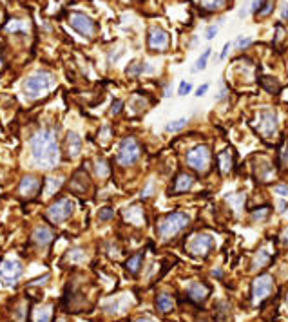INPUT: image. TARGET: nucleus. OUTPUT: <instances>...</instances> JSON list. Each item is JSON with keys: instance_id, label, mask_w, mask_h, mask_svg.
I'll use <instances>...</instances> for the list:
<instances>
[{"instance_id": "5", "label": "nucleus", "mask_w": 288, "mask_h": 322, "mask_svg": "<svg viewBox=\"0 0 288 322\" xmlns=\"http://www.w3.org/2000/svg\"><path fill=\"white\" fill-rule=\"evenodd\" d=\"M140 158V145L135 138H125L122 143H120V150H118V163L124 165V167H129V165L136 163Z\"/></svg>"}, {"instance_id": "10", "label": "nucleus", "mask_w": 288, "mask_h": 322, "mask_svg": "<svg viewBox=\"0 0 288 322\" xmlns=\"http://www.w3.org/2000/svg\"><path fill=\"white\" fill-rule=\"evenodd\" d=\"M274 290V279L270 275H261L254 281V286H252V295H254V303L259 304L261 301L269 297L270 293Z\"/></svg>"}, {"instance_id": "26", "label": "nucleus", "mask_w": 288, "mask_h": 322, "mask_svg": "<svg viewBox=\"0 0 288 322\" xmlns=\"http://www.w3.org/2000/svg\"><path fill=\"white\" fill-rule=\"evenodd\" d=\"M5 33H13V31H27V24H25L24 20H11L9 24L4 27Z\"/></svg>"}, {"instance_id": "44", "label": "nucleus", "mask_w": 288, "mask_h": 322, "mask_svg": "<svg viewBox=\"0 0 288 322\" xmlns=\"http://www.w3.org/2000/svg\"><path fill=\"white\" fill-rule=\"evenodd\" d=\"M225 95H227V91L221 89V91H219V95H218V100H223V98H225Z\"/></svg>"}, {"instance_id": "46", "label": "nucleus", "mask_w": 288, "mask_h": 322, "mask_svg": "<svg viewBox=\"0 0 288 322\" xmlns=\"http://www.w3.org/2000/svg\"><path fill=\"white\" fill-rule=\"evenodd\" d=\"M283 18H288V5H285V9H283Z\"/></svg>"}, {"instance_id": "2", "label": "nucleus", "mask_w": 288, "mask_h": 322, "mask_svg": "<svg viewBox=\"0 0 288 322\" xmlns=\"http://www.w3.org/2000/svg\"><path fill=\"white\" fill-rule=\"evenodd\" d=\"M56 85V78L47 71H38L35 75H31L22 85V91L27 98H40L47 91H51Z\"/></svg>"}, {"instance_id": "47", "label": "nucleus", "mask_w": 288, "mask_h": 322, "mask_svg": "<svg viewBox=\"0 0 288 322\" xmlns=\"http://www.w3.org/2000/svg\"><path fill=\"white\" fill-rule=\"evenodd\" d=\"M136 322H156V321H152V319H138Z\"/></svg>"}, {"instance_id": "31", "label": "nucleus", "mask_w": 288, "mask_h": 322, "mask_svg": "<svg viewBox=\"0 0 288 322\" xmlns=\"http://www.w3.org/2000/svg\"><path fill=\"white\" fill-rule=\"evenodd\" d=\"M96 174H98L100 178H107L109 176V165L105 163V161H98V165H96Z\"/></svg>"}, {"instance_id": "9", "label": "nucleus", "mask_w": 288, "mask_h": 322, "mask_svg": "<svg viewBox=\"0 0 288 322\" xmlns=\"http://www.w3.org/2000/svg\"><path fill=\"white\" fill-rule=\"evenodd\" d=\"M259 132L263 134L265 138H274L278 134V118H276V112L270 109H263L259 112Z\"/></svg>"}, {"instance_id": "21", "label": "nucleus", "mask_w": 288, "mask_h": 322, "mask_svg": "<svg viewBox=\"0 0 288 322\" xmlns=\"http://www.w3.org/2000/svg\"><path fill=\"white\" fill-rule=\"evenodd\" d=\"M219 167H221V172L223 174H229L230 169H232V154L230 150H223L219 154Z\"/></svg>"}, {"instance_id": "41", "label": "nucleus", "mask_w": 288, "mask_h": 322, "mask_svg": "<svg viewBox=\"0 0 288 322\" xmlns=\"http://www.w3.org/2000/svg\"><path fill=\"white\" fill-rule=\"evenodd\" d=\"M152 190H154V183H149V187L144 190V194H142V196H144V198H149L150 194H152Z\"/></svg>"}, {"instance_id": "25", "label": "nucleus", "mask_w": 288, "mask_h": 322, "mask_svg": "<svg viewBox=\"0 0 288 322\" xmlns=\"http://www.w3.org/2000/svg\"><path fill=\"white\" fill-rule=\"evenodd\" d=\"M125 304H127V299H125L124 303H122V299L111 301V303L105 304V312H109V313H120V312H124Z\"/></svg>"}, {"instance_id": "6", "label": "nucleus", "mask_w": 288, "mask_h": 322, "mask_svg": "<svg viewBox=\"0 0 288 322\" xmlns=\"http://www.w3.org/2000/svg\"><path fill=\"white\" fill-rule=\"evenodd\" d=\"M187 163H189L194 170H198V172H207L209 163H210L209 147H205V145L194 147V149L187 154Z\"/></svg>"}, {"instance_id": "35", "label": "nucleus", "mask_w": 288, "mask_h": 322, "mask_svg": "<svg viewBox=\"0 0 288 322\" xmlns=\"http://www.w3.org/2000/svg\"><path fill=\"white\" fill-rule=\"evenodd\" d=\"M274 192L279 194L281 198H285V196H288V187L287 185H278V187H274Z\"/></svg>"}, {"instance_id": "45", "label": "nucleus", "mask_w": 288, "mask_h": 322, "mask_svg": "<svg viewBox=\"0 0 288 322\" xmlns=\"http://www.w3.org/2000/svg\"><path fill=\"white\" fill-rule=\"evenodd\" d=\"M283 159L285 161H288V145H287V149L283 150Z\"/></svg>"}, {"instance_id": "13", "label": "nucleus", "mask_w": 288, "mask_h": 322, "mask_svg": "<svg viewBox=\"0 0 288 322\" xmlns=\"http://www.w3.org/2000/svg\"><path fill=\"white\" fill-rule=\"evenodd\" d=\"M40 179L38 178H33V176H25L22 181H20V187H18V192L22 198H33L36 196L40 190Z\"/></svg>"}, {"instance_id": "11", "label": "nucleus", "mask_w": 288, "mask_h": 322, "mask_svg": "<svg viewBox=\"0 0 288 322\" xmlns=\"http://www.w3.org/2000/svg\"><path fill=\"white\" fill-rule=\"evenodd\" d=\"M214 246V239L207 233H198L190 237V241L187 243V250H189L192 255H207L209 250Z\"/></svg>"}, {"instance_id": "14", "label": "nucleus", "mask_w": 288, "mask_h": 322, "mask_svg": "<svg viewBox=\"0 0 288 322\" xmlns=\"http://www.w3.org/2000/svg\"><path fill=\"white\" fill-rule=\"evenodd\" d=\"M187 293H189V297L196 303H203L205 299L209 297V288L205 286V284L198 283V281H190L187 284Z\"/></svg>"}, {"instance_id": "40", "label": "nucleus", "mask_w": 288, "mask_h": 322, "mask_svg": "<svg viewBox=\"0 0 288 322\" xmlns=\"http://www.w3.org/2000/svg\"><path fill=\"white\" fill-rule=\"evenodd\" d=\"M261 4H263V0H254V4H252V13H258V11L261 9Z\"/></svg>"}, {"instance_id": "32", "label": "nucleus", "mask_w": 288, "mask_h": 322, "mask_svg": "<svg viewBox=\"0 0 288 322\" xmlns=\"http://www.w3.org/2000/svg\"><path fill=\"white\" fill-rule=\"evenodd\" d=\"M209 56H210V49H207V51L203 53V55L199 56L198 65H196V71H203L205 67H207V60H209Z\"/></svg>"}, {"instance_id": "33", "label": "nucleus", "mask_w": 288, "mask_h": 322, "mask_svg": "<svg viewBox=\"0 0 288 322\" xmlns=\"http://www.w3.org/2000/svg\"><path fill=\"white\" fill-rule=\"evenodd\" d=\"M269 214H270V209H269V207H263L261 210H256V212L252 214V217L256 219V221H265Z\"/></svg>"}, {"instance_id": "34", "label": "nucleus", "mask_w": 288, "mask_h": 322, "mask_svg": "<svg viewBox=\"0 0 288 322\" xmlns=\"http://www.w3.org/2000/svg\"><path fill=\"white\" fill-rule=\"evenodd\" d=\"M190 91H192V85H190L189 82H181V84H179V89H178V95L185 96V95H189Z\"/></svg>"}, {"instance_id": "36", "label": "nucleus", "mask_w": 288, "mask_h": 322, "mask_svg": "<svg viewBox=\"0 0 288 322\" xmlns=\"http://www.w3.org/2000/svg\"><path fill=\"white\" fill-rule=\"evenodd\" d=\"M250 44H252V38H239L238 42H236V45H238L239 49H243V47H249Z\"/></svg>"}, {"instance_id": "4", "label": "nucleus", "mask_w": 288, "mask_h": 322, "mask_svg": "<svg viewBox=\"0 0 288 322\" xmlns=\"http://www.w3.org/2000/svg\"><path fill=\"white\" fill-rule=\"evenodd\" d=\"M75 201L73 199H58L56 203H53L49 207V210H47V217H49L51 223L55 224H60L64 223V221H67V219L75 214Z\"/></svg>"}, {"instance_id": "28", "label": "nucleus", "mask_w": 288, "mask_h": 322, "mask_svg": "<svg viewBox=\"0 0 288 322\" xmlns=\"http://www.w3.org/2000/svg\"><path fill=\"white\" fill-rule=\"evenodd\" d=\"M149 67H145L144 64H140V62H133V64L127 67V75L129 76H138L140 73H144V71H147Z\"/></svg>"}, {"instance_id": "15", "label": "nucleus", "mask_w": 288, "mask_h": 322, "mask_svg": "<svg viewBox=\"0 0 288 322\" xmlns=\"http://www.w3.org/2000/svg\"><path fill=\"white\" fill-rule=\"evenodd\" d=\"M65 145H67V154L69 158H78L82 152V138L76 132H69L65 138Z\"/></svg>"}, {"instance_id": "37", "label": "nucleus", "mask_w": 288, "mask_h": 322, "mask_svg": "<svg viewBox=\"0 0 288 322\" xmlns=\"http://www.w3.org/2000/svg\"><path fill=\"white\" fill-rule=\"evenodd\" d=\"M111 129H107V127H105L104 130H102V136H100V141H102V143H107V141H109L111 139Z\"/></svg>"}, {"instance_id": "20", "label": "nucleus", "mask_w": 288, "mask_h": 322, "mask_svg": "<svg viewBox=\"0 0 288 322\" xmlns=\"http://www.w3.org/2000/svg\"><path fill=\"white\" fill-rule=\"evenodd\" d=\"M51 315H53V312H51L49 306L36 308V310H33V322H49Z\"/></svg>"}, {"instance_id": "23", "label": "nucleus", "mask_w": 288, "mask_h": 322, "mask_svg": "<svg viewBox=\"0 0 288 322\" xmlns=\"http://www.w3.org/2000/svg\"><path fill=\"white\" fill-rule=\"evenodd\" d=\"M142 261H144V253H136L133 257L127 261V270L131 273H138L140 272V266H142Z\"/></svg>"}, {"instance_id": "27", "label": "nucleus", "mask_w": 288, "mask_h": 322, "mask_svg": "<svg viewBox=\"0 0 288 322\" xmlns=\"http://www.w3.org/2000/svg\"><path fill=\"white\" fill-rule=\"evenodd\" d=\"M199 4L203 5L205 9L216 11V9H219V7H223L225 0H199Z\"/></svg>"}, {"instance_id": "22", "label": "nucleus", "mask_w": 288, "mask_h": 322, "mask_svg": "<svg viewBox=\"0 0 288 322\" xmlns=\"http://www.w3.org/2000/svg\"><path fill=\"white\" fill-rule=\"evenodd\" d=\"M62 183H64L62 178H56V176L55 178H49L47 181H45V194H47V196H55L56 190L62 187Z\"/></svg>"}, {"instance_id": "12", "label": "nucleus", "mask_w": 288, "mask_h": 322, "mask_svg": "<svg viewBox=\"0 0 288 322\" xmlns=\"http://www.w3.org/2000/svg\"><path fill=\"white\" fill-rule=\"evenodd\" d=\"M149 47L152 51H165L169 47V35H167V31L159 29V27H152L149 31Z\"/></svg>"}, {"instance_id": "3", "label": "nucleus", "mask_w": 288, "mask_h": 322, "mask_svg": "<svg viewBox=\"0 0 288 322\" xmlns=\"http://www.w3.org/2000/svg\"><path fill=\"white\" fill-rule=\"evenodd\" d=\"M190 223V217L187 214L183 212H172L169 215H165L161 221L158 223V233L159 237L167 241V239L174 237V235H178L183 228H187Z\"/></svg>"}, {"instance_id": "17", "label": "nucleus", "mask_w": 288, "mask_h": 322, "mask_svg": "<svg viewBox=\"0 0 288 322\" xmlns=\"http://www.w3.org/2000/svg\"><path fill=\"white\" fill-rule=\"evenodd\" d=\"M33 239H35V243L38 244V246H45V244L51 243V239H53V232H51L49 228L40 226V228H36L35 233H33Z\"/></svg>"}, {"instance_id": "8", "label": "nucleus", "mask_w": 288, "mask_h": 322, "mask_svg": "<svg viewBox=\"0 0 288 322\" xmlns=\"http://www.w3.org/2000/svg\"><path fill=\"white\" fill-rule=\"evenodd\" d=\"M69 24L85 38H93L96 33V24L87 15H84V13H71Z\"/></svg>"}, {"instance_id": "48", "label": "nucleus", "mask_w": 288, "mask_h": 322, "mask_svg": "<svg viewBox=\"0 0 288 322\" xmlns=\"http://www.w3.org/2000/svg\"><path fill=\"white\" fill-rule=\"evenodd\" d=\"M283 237H285V239H288V230H285V233H283Z\"/></svg>"}, {"instance_id": "30", "label": "nucleus", "mask_w": 288, "mask_h": 322, "mask_svg": "<svg viewBox=\"0 0 288 322\" xmlns=\"http://www.w3.org/2000/svg\"><path fill=\"white\" fill-rule=\"evenodd\" d=\"M115 217V210L111 209V207H105L98 212V219L100 221H109V219Z\"/></svg>"}, {"instance_id": "39", "label": "nucleus", "mask_w": 288, "mask_h": 322, "mask_svg": "<svg viewBox=\"0 0 288 322\" xmlns=\"http://www.w3.org/2000/svg\"><path fill=\"white\" fill-rule=\"evenodd\" d=\"M122 107H124V104H122L120 100H116L115 104H113V109H111V112H113V114H118L120 110H122Z\"/></svg>"}, {"instance_id": "42", "label": "nucleus", "mask_w": 288, "mask_h": 322, "mask_svg": "<svg viewBox=\"0 0 288 322\" xmlns=\"http://www.w3.org/2000/svg\"><path fill=\"white\" fill-rule=\"evenodd\" d=\"M207 91H209V85H207V84L201 85V87H199V89H198V93H196V96H203L205 93H207Z\"/></svg>"}, {"instance_id": "18", "label": "nucleus", "mask_w": 288, "mask_h": 322, "mask_svg": "<svg viewBox=\"0 0 288 322\" xmlns=\"http://www.w3.org/2000/svg\"><path fill=\"white\" fill-rule=\"evenodd\" d=\"M194 185V178L189 174H179L178 179H176V185H174V192H187L190 190V187Z\"/></svg>"}, {"instance_id": "43", "label": "nucleus", "mask_w": 288, "mask_h": 322, "mask_svg": "<svg viewBox=\"0 0 288 322\" xmlns=\"http://www.w3.org/2000/svg\"><path fill=\"white\" fill-rule=\"evenodd\" d=\"M229 49H230V42H229V44H225V47H223V53H221V60H223V58H227V55H229Z\"/></svg>"}, {"instance_id": "16", "label": "nucleus", "mask_w": 288, "mask_h": 322, "mask_svg": "<svg viewBox=\"0 0 288 322\" xmlns=\"http://www.w3.org/2000/svg\"><path fill=\"white\" fill-rule=\"evenodd\" d=\"M124 217L125 221H129L133 224H144V210L140 209L138 205H133V207H127L124 210Z\"/></svg>"}, {"instance_id": "38", "label": "nucleus", "mask_w": 288, "mask_h": 322, "mask_svg": "<svg viewBox=\"0 0 288 322\" xmlns=\"http://www.w3.org/2000/svg\"><path fill=\"white\" fill-rule=\"evenodd\" d=\"M216 33H218V25H210L209 29H207V35L205 36H207L209 40H212L214 36H216Z\"/></svg>"}, {"instance_id": "29", "label": "nucleus", "mask_w": 288, "mask_h": 322, "mask_svg": "<svg viewBox=\"0 0 288 322\" xmlns=\"http://www.w3.org/2000/svg\"><path fill=\"white\" fill-rule=\"evenodd\" d=\"M187 125V118H179V119H176V121H170L165 129L169 130V132H178V130H181Z\"/></svg>"}, {"instance_id": "24", "label": "nucleus", "mask_w": 288, "mask_h": 322, "mask_svg": "<svg viewBox=\"0 0 288 322\" xmlns=\"http://www.w3.org/2000/svg\"><path fill=\"white\" fill-rule=\"evenodd\" d=\"M269 261H270V253L267 252V250H261V252L256 255V259H254V270L265 268L267 264H269Z\"/></svg>"}, {"instance_id": "7", "label": "nucleus", "mask_w": 288, "mask_h": 322, "mask_svg": "<svg viewBox=\"0 0 288 322\" xmlns=\"http://www.w3.org/2000/svg\"><path fill=\"white\" fill-rule=\"evenodd\" d=\"M22 275V264L15 259H7L0 264V283L4 286H15Z\"/></svg>"}, {"instance_id": "1", "label": "nucleus", "mask_w": 288, "mask_h": 322, "mask_svg": "<svg viewBox=\"0 0 288 322\" xmlns=\"http://www.w3.org/2000/svg\"><path fill=\"white\" fill-rule=\"evenodd\" d=\"M31 154L40 169H53L60 159L58 139L49 129L40 130L31 141Z\"/></svg>"}, {"instance_id": "49", "label": "nucleus", "mask_w": 288, "mask_h": 322, "mask_svg": "<svg viewBox=\"0 0 288 322\" xmlns=\"http://www.w3.org/2000/svg\"><path fill=\"white\" fill-rule=\"evenodd\" d=\"M287 301H288V297H287Z\"/></svg>"}, {"instance_id": "19", "label": "nucleus", "mask_w": 288, "mask_h": 322, "mask_svg": "<svg viewBox=\"0 0 288 322\" xmlns=\"http://www.w3.org/2000/svg\"><path fill=\"white\" fill-rule=\"evenodd\" d=\"M156 308H158L161 313H167L170 312L174 308V301L170 295H167V293H161V295H158V299H156Z\"/></svg>"}]
</instances>
